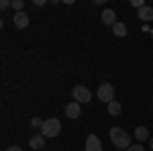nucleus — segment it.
Listing matches in <instances>:
<instances>
[{
  "label": "nucleus",
  "instance_id": "9",
  "mask_svg": "<svg viewBox=\"0 0 153 151\" xmlns=\"http://www.w3.org/2000/svg\"><path fill=\"white\" fill-rule=\"evenodd\" d=\"M137 16L141 19L143 23H149V21H153V8L151 6H143V8H139V14Z\"/></svg>",
  "mask_w": 153,
  "mask_h": 151
},
{
  "label": "nucleus",
  "instance_id": "12",
  "mask_svg": "<svg viewBox=\"0 0 153 151\" xmlns=\"http://www.w3.org/2000/svg\"><path fill=\"white\" fill-rule=\"evenodd\" d=\"M135 137H137L139 141L151 139V137H149V129H147V127H137V129H135Z\"/></svg>",
  "mask_w": 153,
  "mask_h": 151
},
{
  "label": "nucleus",
  "instance_id": "19",
  "mask_svg": "<svg viewBox=\"0 0 153 151\" xmlns=\"http://www.w3.org/2000/svg\"><path fill=\"white\" fill-rule=\"evenodd\" d=\"M6 151H23V149H21V147H16V145H12V147H8Z\"/></svg>",
  "mask_w": 153,
  "mask_h": 151
},
{
  "label": "nucleus",
  "instance_id": "6",
  "mask_svg": "<svg viewBox=\"0 0 153 151\" xmlns=\"http://www.w3.org/2000/svg\"><path fill=\"white\" fill-rule=\"evenodd\" d=\"M100 16H102V23H104V25H110V27H114V25L118 23V21H117V12L112 10V8H106Z\"/></svg>",
  "mask_w": 153,
  "mask_h": 151
},
{
  "label": "nucleus",
  "instance_id": "10",
  "mask_svg": "<svg viewBox=\"0 0 153 151\" xmlns=\"http://www.w3.org/2000/svg\"><path fill=\"white\" fill-rule=\"evenodd\" d=\"M45 145V137L43 135H33L31 139H29V147L31 149H41Z\"/></svg>",
  "mask_w": 153,
  "mask_h": 151
},
{
  "label": "nucleus",
  "instance_id": "3",
  "mask_svg": "<svg viewBox=\"0 0 153 151\" xmlns=\"http://www.w3.org/2000/svg\"><path fill=\"white\" fill-rule=\"evenodd\" d=\"M71 96L76 98V102H78V104H86V102H90V100H92V94H90V90H88L86 86H76V88H74V92H71Z\"/></svg>",
  "mask_w": 153,
  "mask_h": 151
},
{
  "label": "nucleus",
  "instance_id": "15",
  "mask_svg": "<svg viewBox=\"0 0 153 151\" xmlns=\"http://www.w3.org/2000/svg\"><path fill=\"white\" fill-rule=\"evenodd\" d=\"M43 123H45V121H41V118H33V121H31V125H33V127H43Z\"/></svg>",
  "mask_w": 153,
  "mask_h": 151
},
{
  "label": "nucleus",
  "instance_id": "14",
  "mask_svg": "<svg viewBox=\"0 0 153 151\" xmlns=\"http://www.w3.org/2000/svg\"><path fill=\"white\" fill-rule=\"evenodd\" d=\"M10 4H12V8H14L16 12H23V8H25V2H23V0H12Z\"/></svg>",
  "mask_w": 153,
  "mask_h": 151
},
{
  "label": "nucleus",
  "instance_id": "4",
  "mask_svg": "<svg viewBox=\"0 0 153 151\" xmlns=\"http://www.w3.org/2000/svg\"><path fill=\"white\" fill-rule=\"evenodd\" d=\"M96 94H98V98H100L102 102L110 104V102H112V98H114V88H112L110 84H100Z\"/></svg>",
  "mask_w": 153,
  "mask_h": 151
},
{
  "label": "nucleus",
  "instance_id": "5",
  "mask_svg": "<svg viewBox=\"0 0 153 151\" xmlns=\"http://www.w3.org/2000/svg\"><path fill=\"white\" fill-rule=\"evenodd\" d=\"M86 151H102V143L96 135H88L86 139Z\"/></svg>",
  "mask_w": 153,
  "mask_h": 151
},
{
  "label": "nucleus",
  "instance_id": "18",
  "mask_svg": "<svg viewBox=\"0 0 153 151\" xmlns=\"http://www.w3.org/2000/svg\"><path fill=\"white\" fill-rule=\"evenodd\" d=\"M8 6H10V2H8V0H2V2H0V8H2V10H4V8H8Z\"/></svg>",
  "mask_w": 153,
  "mask_h": 151
},
{
  "label": "nucleus",
  "instance_id": "7",
  "mask_svg": "<svg viewBox=\"0 0 153 151\" xmlns=\"http://www.w3.org/2000/svg\"><path fill=\"white\" fill-rule=\"evenodd\" d=\"M65 115L70 116V118H80V115H82V110H80V104L74 100V102H70V104L65 106Z\"/></svg>",
  "mask_w": 153,
  "mask_h": 151
},
{
  "label": "nucleus",
  "instance_id": "13",
  "mask_svg": "<svg viewBox=\"0 0 153 151\" xmlns=\"http://www.w3.org/2000/svg\"><path fill=\"white\" fill-rule=\"evenodd\" d=\"M112 33H114L117 37H127V33H129V31H127V25L125 23H117L114 27H112Z\"/></svg>",
  "mask_w": 153,
  "mask_h": 151
},
{
  "label": "nucleus",
  "instance_id": "8",
  "mask_svg": "<svg viewBox=\"0 0 153 151\" xmlns=\"http://www.w3.org/2000/svg\"><path fill=\"white\" fill-rule=\"evenodd\" d=\"M14 25H16L19 29L29 27V14H25V12H14Z\"/></svg>",
  "mask_w": 153,
  "mask_h": 151
},
{
  "label": "nucleus",
  "instance_id": "17",
  "mask_svg": "<svg viewBox=\"0 0 153 151\" xmlns=\"http://www.w3.org/2000/svg\"><path fill=\"white\" fill-rule=\"evenodd\" d=\"M127 151H145V147H143V145H131Z\"/></svg>",
  "mask_w": 153,
  "mask_h": 151
},
{
  "label": "nucleus",
  "instance_id": "11",
  "mask_svg": "<svg viewBox=\"0 0 153 151\" xmlns=\"http://www.w3.org/2000/svg\"><path fill=\"white\" fill-rule=\"evenodd\" d=\"M120 112H123V106H120V102L112 100V102L108 104V115H110V116H118Z\"/></svg>",
  "mask_w": 153,
  "mask_h": 151
},
{
  "label": "nucleus",
  "instance_id": "1",
  "mask_svg": "<svg viewBox=\"0 0 153 151\" xmlns=\"http://www.w3.org/2000/svg\"><path fill=\"white\" fill-rule=\"evenodd\" d=\"M110 141H112V145L118 147V149H129V147H131L129 133L123 131L120 127H112V129H110Z\"/></svg>",
  "mask_w": 153,
  "mask_h": 151
},
{
  "label": "nucleus",
  "instance_id": "16",
  "mask_svg": "<svg viewBox=\"0 0 153 151\" xmlns=\"http://www.w3.org/2000/svg\"><path fill=\"white\" fill-rule=\"evenodd\" d=\"M131 4L135 6V8H143L145 4H143V0H131Z\"/></svg>",
  "mask_w": 153,
  "mask_h": 151
},
{
  "label": "nucleus",
  "instance_id": "20",
  "mask_svg": "<svg viewBox=\"0 0 153 151\" xmlns=\"http://www.w3.org/2000/svg\"><path fill=\"white\" fill-rule=\"evenodd\" d=\"M149 147H151V151H153V137L149 139Z\"/></svg>",
  "mask_w": 153,
  "mask_h": 151
},
{
  "label": "nucleus",
  "instance_id": "2",
  "mask_svg": "<svg viewBox=\"0 0 153 151\" xmlns=\"http://www.w3.org/2000/svg\"><path fill=\"white\" fill-rule=\"evenodd\" d=\"M59 131H61V123L57 118H47L41 127V135L43 137H57Z\"/></svg>",
  "mask_w": 153,
  "mask_h": 151
}]
</instances>
